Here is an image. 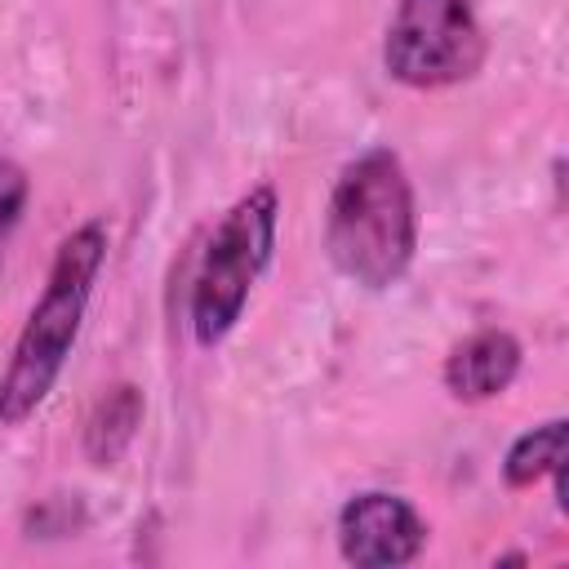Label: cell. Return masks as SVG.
<instances>
[{"mask_svg":"<svg viewBox=\"0 0 569 569\" xmlns=\"http://www.w3.org/2000/svg\"><path fill=\"white\" fill-rule=\"evenodd\" d=\"M27 200H31L27 169L13 156H0V267H4V253H9V244L18 236V227H22Z\"/></svg>","mask_w":569,"mask_h":569,"instance_id":"obj_9","label":"cell"},{"mask_svg":"<svg viewBox=\"0 0 569 569\" xmlns=\"http://www.w3.org/2000/svg\"><path fill=\"white\" fill-rule=\"evenodd\" d=\"M525 365V347L511 329H476L445 356V391L453 400L480 405L502 396Z\"/></svg>","mask_w":569,"mask_h":569,"instance_id":"obj_6","label":"cell"},{"mask_svg":"<svg viewBox=\"0 0 569 569\" xmlns=\"http://www.w3.org/2000/svg\"><path fill=\"white\" fill-rule=\"evenodd\" d=\"M142 409L147 405H142V391L133 382L107 387L84 418V458L93 467H116L142 427Z\"/></svg>","mask_w":569,"mask_h":569,"instance_id":"obj_7","label":"cell"},{"mask_svg":"<svg viewBox=\"0 0 569 569\" xmlns=\"http://www.w3.org/2000/svg\"><path fill=\"white\" fill-rule=\"evenodd\" d=\"M565 462V418H547L529 431H520L502 453V485L507 489H533Z\"/></svg>","mask_w":569,"mask_h":569,"instance_id":"obj_8","label":"cell"},{"mask_svg":"<svg viewBox=\"0 0 569 569\" xmlns=\"http://www.w3.org/2000/svg\"><path fill=\"white\" fill-rule=\"evenodd\" d=\"M427 547V520L405 493L360 489L338 511V551L356 569H400Z\"/></svg>","mask_w":569,"mask_h":569,"instance_id":"obj_5","label":"cell"},{"mask_svg":"<svg viewBox=\"0 0 569 569\" xmlns=\"http://www.w3.org/2000/svg\"><path fill=\"white\" fill-rule=\"evenodd\" d=\"M489 53L476 0H396L382 36V71L405 89H449Z\"/></svg>","mask_w":569,"mask_h":569,"instance_id":"obj_4","label":"cell"},{"mask_svg":"<svg viewBox=\"0 0 569 569\" xmlns=\"http://www.w3.org/2000/svg\"><path fill=\"white\" fill-rule=\"evenodd\" d=\"M276 222H280V196L271 182H258L209 231L187 298V325L204 351L227 342L231 329L240 325L253 284L276 258Z\"/></svg>","mask_w":569,"mask_h":569,"instance_id":"obj_3","label":"cell"},{"mask_svg":"<svg viewBox=\"0 0 569 569\" xmlns=\"http://www.w3.org/2000/svg\"><path fill=\"white\" fill-rule=\"evenodd\" d=\"M325 253L342 280L369 293H387L409 276L418 253V200L391 147H369L338 169L325 209Z\"/></svg>","mask_w":569,"mask_h":569,"instance_id":"obj_1","label":"cell"},{"mask_svg":"<svg viewBox=\"0 0 569 569\" xmlns=\"http://www.w3.org/2000/svg\"><path fill=\"white\" fill-rule=\"evenodd\" d=\"M107 262V222L89 218L76 231H67L53 249L49 276L40 298L31 302L9 365L0 373V427H22L58 387L80 329H84V311L93 298V284L102 276Z\"/></svg>","mask_w":569,"mask_h":569,"instance_id":"obj_2","label":"cell"}]
</instances>
